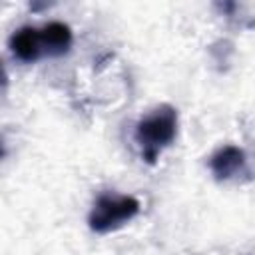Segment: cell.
Instances as JSON below:
<instances>
[{"instance_id": "obj_6", "label": "cell", "mask_w": 255, "mask_h": 255, "mask_svg": "<svg viewBox=\"0 0 255 255\" xmlns=\"http://www.w3.org/2000/svg\"><path fill=\"white\" fill-rule=\"evenodd\" d=\"M8 90V72L4 68V62L0 60V94H4Z\"/></svg>"}, {"instance_id": "obj_3", "label": "cell", "mask_w": 255, "mask_h": 255, "mask_svg": "<svg viewBox=\"0 0 255 255\" xmlns=\"http://www.w3.org/2000/svg\"><path fill=\"white\" fill-rule=\"evenodd\" d=\"M209 169L217 181H229L241 175H249L247 155L237 145H221L211 153Z\"/></svg>"}, {"instance_id": "obj_4", "label": "cell", "mask_w": 255, "mask_h": 255, "mask_svg": "<svg viewBox=\"0 0 255 255\" xmlns=\"http://www.w3.org/2000/svg\"><path fill=\"white\" fill-rule=\"evenodd\" d=\"M40 32V44H42V56H64L68 54L72 46V30L64 22H48L46 26L38 28Z\"/></svg>"}, {"instance_id": "obj_1", "label": "cell", "mask_w": 255, "mask_h": 255, "mask_svg": "<svg viewBox=\"0 0 255 255\" xmlns=\"http://www.w3.org/2000/svg\"><path fill=\"white\" fill-rule=\"evenodd\" d=\"M177 135V110L169 104H161L145 114L135 124V141L141 147V157L147 163H155L159 153L173 143Z\"/></svg>"}, {"instance_id": "obj_5", "label": "cell", "mask_w": 255, "mask_h": 255, "mask_svg": "<svg viewBox=\"0 0 255 255\" xmlns=\"http://www.w3.org/2000/svg\"><path fill=\"white\" fill-rule=\"evenodd\" d=\"M8 48L22 62H36L42 56V44H40L38 28L24 26V28L16 30L8 40Z\"/></svg>"}, {"instance_id": "obj_2", "label": "cell", "mask_w": 255, "mask_h": 255, "mask_svg": "<svg viewBox=\"0 0 255 255\" xmlns=\"http://www.w3.org/2000/svg\"><path fill=\"white\" fill-rule=\"evenodd\" d=\"M139 201L133 195H114L102 193L96 197L92 211L88 215V227L94 233H110L124 227L139 213Z\"/></svg>"}]
</instances>
